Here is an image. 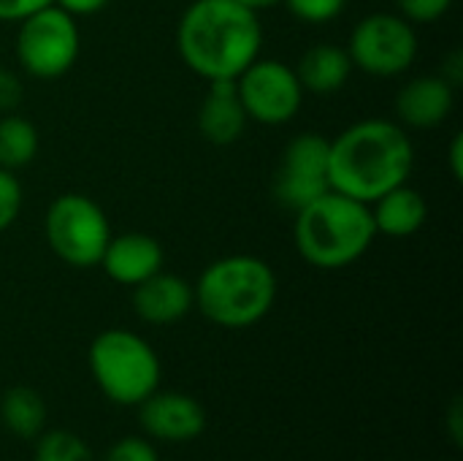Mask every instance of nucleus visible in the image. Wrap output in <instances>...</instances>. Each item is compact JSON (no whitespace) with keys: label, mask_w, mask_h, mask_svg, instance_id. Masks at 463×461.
<instances>
[{"label":"nucleus","mask_w":463,"mask_h":461,"mask_svg":"<svg viewBox=\"0 0 463 461\" xmlns=\"http://www.w3.org/2000/svg\"><path fill=\"white\" fill-rule=\"evenodd\" d=\"M0 416H3V424L16 437H35V435H41V429L46 424V405L33 389L19 386L3 397Z\"/></svg>","instance_id":"6ab92c4d"},{"label":"nucleus","mask_w":463,"mask_h":461,"mask_svg":"<svg viewBox=\"0 0 463 461\" xmlns=\"http://www.w3.org/2000/svg\"><path fill=\"white\" fill-rule=\"evenodd\" d=\"M328 147L331 141L320 133H301L288 141L271 185L274 198L282 209L298 212L331 190Z\"/></svg>","instance_id":"1a4fd4ad"},{"label":"nucleus","mask_w":463,"mask_h":461,"mask_svg":"<svg viewBox=\"0 0 463 461\" xmlns=\"http://www.w3.org/2000/svg\"><path fill=\"white\" fill-rule=\"evenodd\" d=\"M100 266L106 269V274L114 283L138 285L163 269V247L149 234L128 231V234L109 239L103 258H100Z\"/></svg>","instance_id":"4468645a"},{"label":"nucleus","mask_w":463,"mask_h":461,"mask_svg":"<svg viewBox=\"0 0 463 461\" xmlns=\"http://www.w3.org/2000/svg\"><path fill=\"white\" fill-rule=\"evenodd\" d=\"M22 209V185L14 171L0 168V234L16 220Z\"/></svg>","instance_id":"4be33fe9"},{"label":"nucleus","mask_w":463,"mask_h":461,"mask_svg":"<svg viewBox=\"0 0 463 461\" xmlns=\"http://www.w3.org/2000/svg\"><path fill=\"white\" fill-rule=\"evenodd\" d=\"M353 73V60L347 49L336 43H317L309 46L296 68V76L301 82L304 92L312 95H334L339 92Z\"/></svg>","instance_id":"dca6fc26"},{"label":"nucleus","mask_w":463,"mask_h":461,"mask_svg":"<svg viewBox=\"0 0 463 461\" xmlns=\"http://www.w3.org/2000/svg\"><path fill=\"white\" fill-rule=\"evenodd\" d=\"M52 3L68 11L71 16H87V14L103 11L111 0H52Z\"/></svg>","instance_id":"bb28decb"},{"label":"nucleus","mask_w":463,"mask_h":461,"mask_svg":"<svg viewBox=\"0 0 463 461\" xmlns=\"http://www.w3.org/2000/svg\"><path fill=\"white\" fill-rule=\"evenodd\" d=\"M399 3V14L412 22V24H429V22H437L442 19L453 0H396Z\"/></svg>","instance_id":"5701e85b"},{"label":"nucleus","mask_w":463,"mask_h":461,"mask_svg":"<svg viewBox=\"0 0 463 461\" xmlns=\"http://www.w3.org/2000/svg\"><path fill=\"white\" fill-rule=\"evenodd\" d=\"M456 106V87L442 76H418L396 95V114L402 125L431 130L442 125Z\"/></svg>","instance_id":"f8f14e48"},{"label":"nucleus","mask_w":463,"mask_h":461,"mask_svg":"<svg viewBox=\"0 0 463 461\" xmlns=\"http://www.w3.org/2000/svg\"><path fill=\"white\" fill-rule=\"evenodd\" d=\"M79 46L76 16L54 3L19 19L16 60L35 79H57L68 73L79 57Z\"/></svg>","instance_id":"0eeeda50"},{"label":"nucleus","mask_w":463,"mask_h":461,"mask_svg":"<svg viewBox=\"0 0 463 461\" xmlns=\"http://www.w3.org/2000/svg\"><path fill=\"white\" fill-rule=\"evenodd\" d=\"M38 155V130L19 114H0V168L16 171Z\"/></svg>","instance_id":"a211bd4d"},{"label":"nucleus","mask_w":463,"mask_h":461,"mask_svg":"<svg viewBox=\"0 0 463 461\" xmlns=\"http://www.w3.org/2000/svg\"><path fill=\"white\" fill-rule=\"evenodd\" d=\"M52 253L76 269L98 266L111 239L106 212L81 193H62L52 201L43 220Z\"/></svg>","instance_id":"423d86ee"},{"label":"nucleus","mask_w":463,"mask_h":461,"mask_svg":"<svg viewBox=\"0 0 463 461\" xmlns=\"http://www.w3.org/2000/svg\"><path fill=\"white\" fill-rule=\"evenodd\" d=\"M103 461H160V459H157V454H155V448H152L149 443H144V440H138V437H125V440L114 443V446L106 451Z\"/></svg>","instance_id":"b1692460"},{"label":"nucleus","mask_w":463,"mask_h":461,"mask_svg":"<svg viewBox=\"0 0 463 461\" xmlns=\"http://www.w3.org/2000/svg\"><path fill=\"white\" fill-rule=\"evenodd\" d=\"M239 98L250 120L263 125L290 122L304 101L301 82L282 60H252L236 79Z\"/></svg>","instance_id":"9d476101"},{"label":"nucleus","mask_w":463,"mask_h":461,"mask_svg":"<svg viewBox=\"0 0 463 461\" xmlns=\"http://www.w3.org/2000/svg\"><path fill=\"white\" fill-rule=\"evenodd\" d=\"M195 304L193 285L176 274L155 272L144 283L133 285V310L141 321L155 326H168L182 321Z\"/></svg>","instance_id":"ddd939ff"},{"label":"nucleus","mask_w":463,"mask_h":461,"mask_svg":"<svg viewBox=\"0 0 463 461\" xmlns=\"http://www.w3.org/2000/svg\"><path fill=\"white\" fill-rule=\"evenodd\" d=\"M426 217H429V206H426L423 193H418L407 182L388 190L385 196H380L374 201V209H372V220H374L377 234L396 236V239L412 236L415 231H420Z\"/></svg>","instance_id":"f3484780"},{"label":"nucleus","mask_w":463,"mask_h":461,"mask_svg":"<svg viewBox=\"0 0 463 461\" xmlns=\"http://www.w3.org/2000/svg\"><path fill=\"white\" fill-rule=\"evenodd\" d=\"M293 16H298L301 22H309V24H320V22H331L336 19L347 0H282Z\"/></svg>","instance_id":"412c9836"},{"label":"nucleus","mask_w":463,"mask_h":461,"mask_svg":"<svg viewBox=\"0 0 463 461\" xmlns=\"http://www.w3.org/2000/svg\"><path fill=\"white\" fill-rule=\"evenodd\" d=\"M263 30L258 11L236 0H195L179 19L176 46L193 73L206 82L236 79L258 60Z\"/></svg>","instance_id":"f03ea898"},{"label":"nucleus","mask_w":463,"mask_h":461,"mask_svg":"<svg viewBox=\"0 0 463 461\" xmlns=\"http://www.w3.org/2000/svg\"><path fill=\"white\" fill-rule=\"evenodd\" d=\"M296 247L315 269L353 266L374 242L372 204L328 190L296 212Z\"/></svg>","instance_id":"7ed1b4c3"},{"label":"nucleus","mask_w":463,"mask_h":461,"mask_svg":"<svg viewBox=\"0 0 463 461\" xmlns=\"http://www.w3.org/2000/svg\"><path fill=\"white\" fill-rule=\"evenodd\" d=\"M35 461H95L87 443L71 432H46L35 448Z\"/></svg>","instance_id":"aec40b11"},{"label":"nucleus","mask_w":463,"mask_h":461,"mask_svg":"<svg viewBox=\"0 0 463 461\" xmlns=\"http://www.w3.org/2000/svg\"><path fill=\"white\" fill-rule=\"evenodd\" d=\"M22 98H24V87H22L19 76L8 68H0V114L16 111Z\"/></svg>","instance_id":"393cba45"},{"label":"nucleus","mask_w":463,"mask_h":461,"mask_svg":"<svg viewBox=\"0 0 463 461\" xmlns=\"http://www.w3.org/2000/svg\"><path fill=\"white\" fill-rule=\"evenodd\" d=\"M450 168H453V177L461 179L463 177V139L456 136L453 139V147H450Z\"/></svg>","instance_id":"cd10ccee"},{"label":"nucleus","mask_w":463,"mask_h":461,"mask_svg":"<svg viewBox=\"0 0 463 461\" xmlns=\"http://www.w3.org/2000/svg\"><path fill=\"white\" fill-rule=\"evenodd\" d=\"M247 111L239 98L236 82H209V90L198 109V130L209 144L228 147L241 139L247 128Z\"/></svg>","instance_id":"2eb2a0df"},{"label":"nucleus","mask_w":463,"mask_h":461,"mask_svg":"<svg viewBox=\"0 0 463 461\" xmlns=\"http://www.w3.org/2000/svg\"><path fill=\"white\" fill-rule=\"evenodd\" d=\"M141 424L157 440L187 443L203 432L206 416H203V408L187 394L155 391L141 402Z\"/></svg>","instance_id":"9b49d317"},{"label":"nucleus","mask_w":463,"mask_h":461,"mask_svg":"<svg viewBox=\"0 0 463 461\" xmlns=\"http://www.w3.org/2000/svg\"><path fill=\"white\" fill-rule=\"evenodd\" d=\"M198 310L222 329H247L269 315L277 299L274 269L255 255H225L203 269L195 288Z\"/></svg>","instance_id":"20e7f679"},{"label":"nucleus","mask_w":463,"mask_h":461,"mask_svg":"<svg viewBox=\"0 0 463 461\" xmlns=\"http://www.w3.org/2000/svg\"><path fill=\"white\" fill-rule=\"evenodd\" d=\"M52 0H0V22H19Z\"/></svg>","instance_id":"a878e982"},{"label":"nucleus","mask_w":463,"mask_h":461,"mask_svg":"<svg viewBox=\"0 0 463 461\" xmlns=\"http://www.w3.org/2000/svg\"><path fill=\"white\" fill-rule=\"evenodd\" d=\"M236 3H241V5H247V8H252V11H263V8L279 5L282 0H236Z\"/></svg>","instance_id":"c85d7f7f"},{"label":"nucleus","mask_w":463,"mask_h":461,"mask_svg":"<svg viewBox=\"0 0 463 461\" xmlns=\"http://www.w3.org/2000/svg\"><path fill=\"white\" fill-rule=\"evenodd\" d=\"M415 166V147L407 130L391 120H361L345 128L328 147L331 190L374 204L404 185Z\"/></svg>","instance_id":"f257e3e1"},{"label":"nucleus","mask_w":463,"mask_h":461,"mask_svg":"<svg viewBox=\"0 0 463 461\" xmlns=\"http://www.w3.org/2000/svg\"><path fill=\"white\" fill-rule=\"evenodd\" d=\"M353 68L369 76L391 79L412 68L418 60V33L415 24L402 14H369L364 16L347 43Z\"/></svg>","instance_id":"6e6552de"},{"label":"nucleus","mask_w":463,"mask_h":461,"mask_svg":"<svg viewBox=\"0 0 463 461\" xmlns=\"http://www.w3.org/2000/svg\"><path fill=\"white\" fill-rule=\"evenodd\" d=\"M98 389L117 405H141L160 383V359L146 340L128 329H109L90 345Z\"/></svg>","instance_id":"39448f33"}]
</instances>
